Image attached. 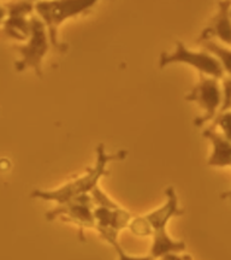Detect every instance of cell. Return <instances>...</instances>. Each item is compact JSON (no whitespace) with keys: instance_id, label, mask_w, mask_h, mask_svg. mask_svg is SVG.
Instances as JSON below:
<instances>
[{"instance_id":"obj_1","label":"cell","mask_w":231,"mask_h":260,"mask_svg":"<svg viewBox=\"0 0 231 260\" xmlns=\"http://www.w3.org/2000/svg\"><path fill=\"white\" fill-rule=\"evenodd\" d=\"M96 160L94 167L88 168L86 174L82 176L75 178V180L68 182L67 184L56 189L44 190L35 189L30 193V197L34 199H40L45 201H54L57 205L64 204L74 198L82 194H89L94 188L97 187V183L104 176H107L110 171L107 170V165L111 161L122 160L126 158V151H119L115 154L106 153L105 145L100 144L95 148Z\"/></svg>"},{"instance_id":"obj_2","label":"cell","mask_w":231,"mask_h":260,"mask_svg":"<svg viewBox=\"0 0 231 260\" xmlns=\"http://www.w3.org/2000/svg\"><path fill=\"white\" fill-rule=\"evenodd\" d=\"M96 5V2H39L34 4V10L38 12V17L46 27L50 44L56 51L67 52L69 46L58 41V28L67 19L76 16L88 14Z\"/></svg>"},{"instance_id":"obj_3","label":"cell","mask_w":231,"mask_h":260,"mask_svg":"<svg viewBox=\"0 0 231 260\" xmlns=\"http://www.w3.org/2000/svg\"><path fill=\"white\" fill-rule=\"evenodd\" d=\"M21 59L15 63L16 70L24 71L30 68L39 77H42V61L50 51V39L46 27L38 16L30 18V34L23 45L14 46Z\"/></svg>"},{"instance_id":"obj_4","label":"cell","mask_w":231,"mask_h":260,"mask_svg":"<svg viewBox=\"0 0 231 260\" xmlns=\"http://www.w3.org/2000/svg\"><path fill=\"white\" fill-rule=\"evenodd\" d=\"M174 63H184L190 65L199 71L200 75L223 80L226 76L223 67L217 59L205 51H190L185 47L182 41L176 42L174 52H162L159 58V67L164 69L168 65Z\"/></svg>"},{"instance_id":"obj_5","label":"cell","mask_w":231,"mask_h":260,"mask_svg":"<svg viewBox=\"0 0 231 260\" xmlns=\"http://www.w3.org/2000/svg\"><path fill=\"white\" fill-rule=\"evenodd\" d=\"M187 102L196 103L204 110V115L194 121L196 126H203L213 121L222 105V86L219 80L200 75L199 82L185 95Z\"/></svg>"},{"instance_id":"obj_6","label":"cell","mask_w":231,"mask_h":260,"mask_svg":"<svg viewBox=\"0 0 231 260\" xmlns=\"http://www.w3.org/2000/svg\"><path fill=\"white\" fill-rule=\"evenodd\" d=\"M93 210L94 204L90 194H82L67 201V203L57 205L51 211H47L46 218L52 222V220L60 217L63 219H68V222L79 225L81 240L83 241V229H86V228H93L94 229V226H95Z\"/></svg>"},{"instance_id":"obj_7","label":"cell","mask_w":231,"mask_h":260,"mask_svg":"<svg viewBox=\"0 0 231 260\" xmlns=\"http://www.w3.org/2000/svg\"><path fill=\"white\" fill-rule=\"evenodd\" d=\"M6 17L2 30L6 37L18 41H27L30 34V18L34 4L28 2L6 3Z\"/></svg>"},{"instance_id":"obj_8","label":"cell","mask_w":231,"mask_h":260,"mask_svg":"<svg viewBox=\"0 0 231 260\" xmlns=\"http://www.w3.org/2000/svg\"><path fill=\"white\" fill-rule=\"evenodd\" d=\"M230 6L231 2L218 3L217 14L211 18L210 23L201 31L197 42L218 39L229 47L231 42V25H230Z\"/></svg>"},{"instance_id":"obj_9","label":"cell","mask_w":231,"mask_h":260,"mask_svg":"<svg viewBox=\"0 0 231 260\" xmlns=\"http://www.w3.org/2000/svg\"><path fill=\"white\" fill-rule=\"evenodd\" d=\"M165 195H167V203L159 209L152 211L148 214L144 216L146 222L151 226L152 234L155 232H161V230H167V225L169 220L174 218V217L183 216L184 210L180 209L178 206V199L176 195V190L172 186H169L165 189Z\"/></svg>"},{"instance_id":"obj_10","label":"cell","mask_w":231,"mask_h":260,"mask_svg":"<svg viewBox=\"0 0 231 260\" xmlns=\"http://www.w3.org/2000/svg\"><path fill=\"white\" fill-rule=\"evenodd\" d=\"M204 138L208 139L212 144V153L208 158L207 164L214 168H227L231 164V146L230 140L218 132L214 126H208L204 130Z\"/></svg>"},{"instance_id":"obj_11","label":"cell","mask_w":231,"mask_h":260,"mask_svg":"<svg viewBox=\"0 0 231 260\" xmlns=\"http://www.w3.org/2000/svg\"><path fill=\"white\" fill-rule=\"evenodd\" d=\"M153 242L151 246L149 255L154 259L170 254V253H181L185 249V243L183 241H177L169 235L167 230L155 232L152 234Z\"/></svg>"},{"instance_id":"obj_12","label":"cell","mask_w":231,"mask_h":260,"mask_svg":"<svg viewBox=\"0 0 231 260\" xmlns=\"http://www.w3.org/2000/svg\"><path fill=\"white\" fill-rule=\"evenodd\" d=\"M201 46L204 47V51L211 54L214 59L218 60V63L223 67L224 71H225L226 76H230L231 71V53L229 47H224L222 45L217 44L213 40L201 41L199 42Z\"/></svg>"},{"instance_id":"obj_13","label":"cell","mask_w":231,"mask_h":260,"mask_svg":"<svg viewBox=\"0 0 231 260\" xmlns=\"http://www.w3.org/2000/svg\"><path fill=\"white\" fill-rule=\"evenodd\" d=\"M96 232L100 234V236H102L106 242H109L110 245L115 248L117 254H118V260H155L151 255L135 256V255H130L128 253H125V251L122 248V246H120V243L118 242V233H115L112 232V230H107V229H100V230H96Z\"/></svg>"},{"instance_id":"obj_14","label":"cell","mask_w":231,"mask_h":260,"mask_svg":"<svg viewBox=\"0 0 231 260\" xmlns=\"http://www.w3.org/2000/svg\"><path fill=\"white\" fill-rule=\"evenodd\" d=\"M128 228L130 232L138 236H149L152 235V229L151 226L148 225V223L146 222L144 216L142 217H135V218H131L129 222Z\"/></svg>"},{"instance_id":"obj_15","label":"cell","mask_w":231,"mask_h":260,"mask_svg":"<svg viewBox=\"0 0 231 260\" xmlns=\"http://www.w3.org/2000/svg\"><path fill=\"white\" fill-rule=\"evenodd\" d=\"M212 126H218L220 129V134H223L226 139L230 140V111L218 113L214 117Z\"/></svg>"},{"instance_id":"obj_16","label":"cell","mask_w":231,"mask_h":260,"mask_svg":"<svg viewBox=\"0 0 231 260\" xmlns=\"http://www.w3.org/2000/svg\"><path fill=\"white\" fill-rule=\"evenodd\" d=\"M161 260H193L189 254H180V253H170L161 256Z\"/></svg>"},{"instance_id":"obj_17","label":"cell","mask_w":231,"mask_h":260,"mask_svg":"<svg viewBox=\"0 0 231 260\" xmlns=\"http://www.w3.org/2000/svg\"><path fill=\"white\" fill-rule=\"evenodd\" d=\"M5 17H6V8L3 4H0V27H2Z\"/></svg>"}]
</instances>
